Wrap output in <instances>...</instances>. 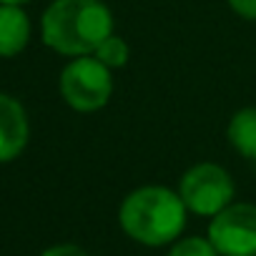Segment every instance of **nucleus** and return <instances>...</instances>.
<instances>
[{"label":"nucleus","mask_w":256,"mask_h":256,"mask_svg":"<svg viewBox=\"0 0 256 256\" xmlns=\"http://www.w3.org/2000/svg\"><path fill=\"white\" fill-rule=\"evenodd\" d=\"M3 6H26V3H30V0H0Z\"/></svg>","instance_id":"obj_13"},{"label":"nucleus","mask_w":256,"mask_h":256,"mask_svg":"<svg viewBox=\"0 0 256 256\" xmlns=\"http://www.w3.org/2000/svg\"><path fill=\"white\" fill-rule=\"evenodd\" d=\"M58 90L76 113H96L106 108L113 96V70L96 56L70 58L58 76Z\"/></svg>","instance_id":"obj_3"},{"label":"nucleus","mask_w":256,"mask_h":256,"mask_svg":"<svg viewBox=\"0 0 256 256\" xmlns=\"http://www.w3.org/2000/svg\"><path fill=\"white\" fill-rule=\"evenodd\" d=\"M40 256H90V254L78 244H53V246L43 248Z\"/></svg>","instance_id":"obj_11"},{"label":"nucleus","mask_w":256,"mask_h":256,"mask_svg":"<svg viewBox=\"0 0 256 256\" xmlns=\"http://www.w3.org/2000/svg\"><path fill=\"white\" fill-rule=\"evenodd\" d=\"M30 141V120L26 106L0 90V164L16 161Z\"/></svg>","instance_id":"obj_6"},{"label":"nucleus","mask_w":256,"mask_h":256,"mask_svg":"<svg viewBox=\"0 0 256 256\" xmlns=\"http://www.w3.org/2000/svg\"><path fill=\"white\" fill-rule=\"evenodd\" d=\"M30 18L23 6H3L0 3V58H16L30 43Z\"/></svg>","instance_id":"obj_7"},{"label":"nucleus","mask_w":256,"mask_h":256,"mask_svg":"<svg viewBox=\"0 0 256 256\" xmlns=\"http://www.w3.org/2000/svg\"><path fill=\"white\" fill-rule=\"evenodd\" d=\"M226 3L238 18L256 20V0H226Z\"/></svg>","instance_id":"obj_12"},{"label":"nucleus","mask_w":256,"mask_h":256,"mask_svg":"<svg viewBox=\"0 0 256 256\" xmlns=\"http://www.w3.org/2000/svg\"><path fill=\"white\" fill-rule=\"evenodd\" d=\"M188 208L181 201L176 188L161 184H146L126 194L118 206V226L120 231L148 248L171 246L181 238L186 228Z\"/></svg>","instance_id":"obj_2"},{"label":"nucleus","mask_w":256,"mask_h":256,"mask_svg":"<svg viewBox=\"0 0 256 256\" xmlns=\"http://www.w3.org/2000/svg\"><path fill=\"white\" fill-rule=\"evenodd\" d=\"M206 236L218 256H256V204H228L224 211L208 218Z\"/></svg>","instance_id":"obj_5"},{"label":"nucleus","mask_w":256,"mask_h":256,"mask_svg":"<svg viewBox=\"0 0 256 256\" xmlns=\"http://www.w3.org/2000/svg\"><path fill=\"white\" fill-rule=\"evenodd\" d=\"M176 191L186 204L188 214L204 218H214L218 211L236 201V184L231 174L214 161H198L188 166Z\"/></svg>","instance_id":"obj_4"},{"label":"nucleus","mask_w":256,"mask_h":256,"mask_svg":"<svg viewBox=\"0 0 256 256\" xmlns=\"http://www.w3.org/2000/svg\"><path fill=\"white\" fill-rule=\"evenodd\" d=\"M226 138L238 156L256 161V106H244L228 118Z\"/></svg>","instance_id":"obj_8"},{"label":"nucleus","mask_w":256,"mask_h":256,"mask_svg":"<svg viewBox=\"0 0 256 256\" xmlns=\"http://www.w3.org/2000/svg\"><path fill=\"white\" fill-rule=\"evenodd\" d=\"M166 256H218L208 236H181L168 246Z\"/></svg>","instance_id":"obj_10"},{"label":"nucleus","mask_w":256,"mask_h":256,"mask_svg":"<svg viewBox=\"0 0 256 256\" xmlns=\"http://www.w3.org/2000/svg\"><path fill=\"white\" fill-rule=\"evenodd\" d=\"M113 33V13L103 0H53L40 16L43 46L63 58L93 56Z\"/></svg>","instance_id":"obj_1"},{"label":"nucleus","mask_w":256,"mask_h":256,"mask_svg":"<svg viewBox=\"0 0 256 256\" xmlns=\"http://www.w3.org/2000/svg\"><path fill=\"white\" fill-rule=\"evenodd\" d=\"M93 56H96L106 68H110V70H120V68L128 66V60H131V48H128V43H126L123 36L113 33V36H108V38L96 48Z\"/></svg>","instance_id":"obj_9"}]
</instances>
